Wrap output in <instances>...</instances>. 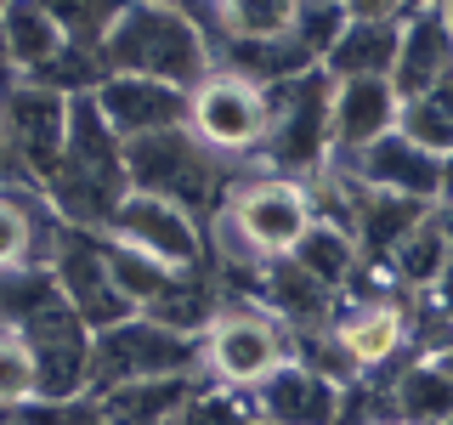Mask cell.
Segmentation results:
<instances>
[{
    "instance_id": "20",
    "label": "cell",
    "mask_w": 453,
    "mask_h": 425,
    "mask_svg": "<svg viewBox=\"0 0 453 425\" xmlns=\"http://www.w3.org/2000/svg\"><path fill=\"white\" fill-rule=\"evenodd\" d=\"M0 35H6L12 80H40L57 57L68 51L57 6H35V0H6V6H0Z\"/></svg>"
},
{
    "instance_id": "18",
    "label": "cell",
    "mask_w": 453,
    "mask_h": 425,
    "mask_svg": "<svg viewBox=\"0 0 453 425\" xmlns=\"http://www.w3.org/2000/svg\"><path fill=\"white\" fill-rule=\"evenodd\" d=\"M46 198L28 193V188H0V283L6 278H23V273H46L51 261V238H57V221L51 210L40 216Z\"/></svg>"
},
{
    "instance_id": "7",
    "label": "cell",
    "mask_w": 453,
    "mask_h": 425,
    "mask_svg": "<svg viewBox=\"0 0 453 425\" xmlns=\"http://www.w3.org/2000/svg\"><path fill=\"white\" fill-rule=\"evenodd\" d=\"M329 91L334 80L323 68H311L306 80H289L273 91V136L266 153L255 159V170L295 182H318L334 165V142H329Z\"/></svg>"
},
{
    "instance_id": "34",
    "label": "cell",
    "mask_w": 453,
    "mask_h": 425,
    "mask_svg": "<svg viewBox=\"0 0 453 425\" xmlns=\"http://www.w3.org/2000/svg\"><path fill=\"white\" fill-rule=\"evenodd\" d=\"M244 425H261V420H255V414H250V420H244Z\"/></svg>"
},
{
    "instance_id": "10",
    "label": "cell",
    "mask_w": 453,
    "mask_h": 425,
    "mask_svg": "<svg viewBox=\"0 0 453 425\" xmlns=\"http://www.w3.org/2000/svg\"><path fill=\"white\" fill-rule=\"evenodd\" d=\"M46 273H51V283H57V295L74 306V318H80L91 335L119 329L125 318H136V312L119 301V290H113L108 238H103V233H85V227H57Z\"/></svg>"
},
{
    "instance_id": "35",
    "label": "cell",
    "mask_w": 453,
    "mask_h": 425,
    "mask_svg": "<svg viewBox=\"0 0 453 425\" xmlns=\"http://www.w3.org/2000/svg\"><path fill=\"white\" fill-rule=\"evenodd\" d=\"M0 425H18V420H0Z\"/></svg>"
},
{
    "instance_id": "15",
    "label": "cell",
    "mask_w": 453,
    "mask_h": 425,
    "mask_svg": "<svg viewBox=\"0 0 453 425\" xmlns=\"http://www.w3.org/2000/svg\"><path fill=\"white\" fill-rule=\"evenodd\" d=\"M396 120H403V97H396L391 80H334V91H329L334 165L357 159L363 148H374L380 136H391Z\"/></svg>"
},
{
    "instance_id": "26",
    "label": "cell",
    "mask_w": 453,
    "mask_h": 425,
    "mask_svg": "<svg viewBox=\"0 0 453 425\" xmlns=\"http://www.w3.org/2000/svg\"><path fill=\"white\" fill-rule=\"evenodd\" d=\"M396 131L408 142H419L425 153H436V159H453V74L442 85H431V91L408 97Z\"/></svg>"
},
{
    "instance_id": "30",
    "label": "cell",
    "mask_w": 453,
    "mask_h": 425,
    "mask_svg": "<svg viewBox=\"0 0 453 425\" xmlns=\"http://www.w3.org/2000/svg\"><path fill=\"white\" fill-rule=\"evenodd\" d=\"M436 363H442V368H448V375H453V346H448V352H442V358H436Z\"/></svg>"
},
{
    "instance_id": "17",
    "label": "cell",
    "mask_w": 453,
    "mask_h": 425,
    "mask_svg": "<svg viewBox=\"0 0 453 425\" xmlns=\"http://www.w3.org/2000/svg\"><path fill=\"white\" fill-rule=\"evenodd\" d=\"M255 306H266L289 335H323L340 318V295H329L301 261H273L255 283Z\"/></svg>"
},
{
    "instance_id": "37",
    "label": "cell",
    "mask_w": 453,
    "mask_h": 425,
    "mask_svg": "<svg viewBox=\"0 0 453 425\" xmlns=\"http://www.w3.org/2000/svg\"><path fill=\"white\" fill-rule=\"evenodd\" d=\"M448 425H453V420H448Z\"/></svg>"
},
{
    "instance_id": "32",
    "label": "cell",
    "mask_w": 453,
    "mask_h": 425,
    "mask_svg": "<svg viewBox=\"0 0 453 425\" xmlns=\"http://www.w3.org/2000/svg\"><path fill=\"white\" fill-rule=\"evenodd\" d=\"M442 216H448V227H453V205H442Z\"/></svg>"
},
{
    "instance_id": "27",
    "label": "cell",
    "mask_w": 453,
    "mask_h": 425,
    "mask_svg": "<svg viewBox=\"0 0 453 425\" xmlns=\"http://www.w3.org/2000/svg\"><path fill=\"white\" fill-rule=\"evenodd\" d=\"M351 23V0H295V40L306 46V57L323 68V57L340 46V35H346Z\"/></svg>"
},
{
    "instance_id": "3",
    "label": "cell",
    "mask_w": 453,
    "mask_h": 425,
    "mask_svg": "<svg viewBox=\"0 0 453 425\" xmlns=\"http://www.w3.org/2000/svg\"><path fill=\"white\" fill-rule=\"evenodd\" d=\"M295 358V335L255 301H221L216 323L198 340V380L216 391L255 397Z\"/></svg>"
},
{
    "instance_id": "22",
    "label": "cell",
    "mask_w": 453,
    "mask_h": 425,
    "mask_svg": "<svg viewBox=\"0 0 453 425\" xmlns=\"http://www.w3.org/2000/svg\"><path fill=\"white\" fill-rule=\"evenodd\" d=\"M448 267H453V227H448L442 210H436V216H425L414 233H408L403 244L386 255V273H391L396 290H403V301L431 295L436 283H442Z\"/></svg>"
},
{
    "instance_id": "29",
    "label": "cell",
    "mask_w": 453,
    "mask_h": 425,
    "mask_svg": "<svg viewBox=\"0 0 453 425\" xmlns=\"http://www.w3.org/2000/svg\"><path fill=\"white\" fill-rule=\"evenodd\" d=\"M12 85V63H6V35H0V91Z\"/></svg>"
},
{
    "instance_id": "8",
    "label": "cell",
    "mask_w": 453,
    "mask_h": 425,
    "mask_svg": "<svg viewBox=\"0 0 453 425\" xmlns=\"http://www.w3.org/2000/svg\"><path fill=\"white\" fill-rule=\"evenodd\" d=\"M103 238L176 278L204 273V261H210V227L188 205H170V198H153V193H125L113 205Z\"/></svg>"
},
{
    "instance_id": "9",
    "label": "cell",
    "mask_w": 453,
    "mask_h": 425,
    "mask_svg": "<svg viewBox=\"0 0 453 425\" xmlns=\"http://www.w3.org/2000/svg\"><path fill=\"white\" fill-rule=\"evenodd\" d=\"M181 375H198V340L165 329L153 318H125L119 329H103L91 340V391L85 397L136 386V380H181Z\"/></svg>"
},
{
    "instance_id": "31",
    "label": "cell",
    "mask_w": 453,
    "mask_h": 425,
    "mask_svg": "<svg viewBox=\"0 0 453 425\" xmlns=\"http://www.w3.org/2000/svg\"><path fill=\"white\" fill-rule=\"evenodd\" d=\"M442 12H448V35H453V6H442Z\"/></svg>"
},
{
    "instance_id": "16",
    "label": "cell",
    "mask_w": 453,
    "mask_h": 425,
    "mask_svg": "<svg viewBox=\"0 0 453 425\" xmlns=\"http://www.w3.org/2000/svg\"><path fill=\"white\" fill-rule=\"evenodd\" d=\"M250 403H255V420L261 425H340L346 386L329 380V375H318L311 363L289 358Z\"/></svg>"
},
{
    "instance_id": "25",
    "label": "cell",
    "mask_w": 453,
    "mask_h": 425,
    "mask_svg": "<svg viewBox=\"0 0 453 425\" xmlns=\"http://www.w3.org/2000/svg\"><path fill=\"white\" fill-rule=\"evenodd\" d=\"M46 403V380H40V358L23 329L0 323V420L23 414V408Z\"/></svg>"
},
{
    "instance_id": "4",
    "label": "cell",
    "mask_w": 453,
    "mask_h": 425,
    "mask_svg": "<svg viewBox=\"0 0 453 425\" xmlns=\"http://www.w3.org/2000/svg\"><path fill=\"white\" fill-rule=\"evenodd\" d=\"M125 182H131V193H153V198H170V205H188L193 216L210 227V216L221 210L233 176H226V165L210 148H198V136L181 125V131L131 142V148H125Z\"/></svg>"
},
{
    "instance_id": "36",
    "label": "cell",
    "mask_w": 453,
    "mask_h": 425,
    "mask_svg": "<svg viewBox=\"0 0 453 425\" xmlns=\"http://www.w3.org/2000/svg\"><path fill=\"white\" fill-rule=\"evenodd\" d=\"M181 425H188V420H181Z\"/></svg>"
},
{
    "instance_id": "24",
    "label": "cell",
    "mask_w": 453,
    "mask_h": 425,
    "mask_svg": "<svg viewBox=\"0 0 453 425\" xmlns=\"http://www.w3.org/2000/svg\"><path fill=\"white\" fill-rule=\"evenodd\" d=\"M289 261H301L329 295H346V290H351V278L363 273V244H357V233H351L346 221L318 216V221H311V233L301 238V250H295Z\"/></svg>"
},
{
    "instance_id": "33",
    "label": "cell",
    "mask_w": 453,
    "mask_h": 425,
    "mask_svg": "<svg viewBox=\"0 0 453 425\" xmlns=\"http://www.w3.org/2000/svg\"><path fill=\"white\" fill-rule=\"evenodd\" d=\"M380 425H403V420H380Z\"/></svg>"
},
{
    "instance_id": "2",
    "label": "cell",
    "mask_w": 453,
    "mask_h": 425,
    "mask_svg": "<svg viewBox=\"0 0 453 425\" xmlns=\"http://www.w3.org/2000/svg\"><path fill=\"white\" fill-rule=\"evenodd\" d=\"M103 68L108 74H142L165 80L176 91H198L216 74V46H210L204 23L193 6H170V0H136L119 6L108 40H103Z\"/></svg>"
},
{
    "instance_id": "21",
    "label": "cell",
    "mask_w": 453,
    "mask_h": 425,
    "mask_svg": "<svg viewBox=\"0 0 453 425\" xmlns=\"http://www.w3.org/2000/svg\"><path fill=\"white\" fill-rule=\"evenodd\" d=\"M204 397V380L181 375V380H136V386H113L96 397L108 425H181L188 408Z\"/></svg>"
},
{
    "instance_id": "5",
    "label": "cell",
    "mask_w": 453,
    "mask_h": 425,
    "mask_svg": "<svg viewBox=\"0 0 453 425\" xmlns=\"http://www.w3.org/2000/svg\"><path fill=\"white\" fill-rule=\"evenodd\" d=\"M68 113H74V97L51 91L40 80H12L0 91V148L12 153L23 188L46 193L51 176L68 159Z\"/></svg>"
},
{
    "instance_id": "28",
    "label": "cell",
    "mask_w": 453,
    "mask_h": 425,
    "mask_svg": "<svg viewBox=\"0 0 453 425\" xmlns=\"http://www.w3.org/2000/svg\"><path fill=\"white\" fill-rule=\"evenodd\" d=\"M419 306L431 312L436 323H448V329H453V267H448V273H442V283H436L431 295H419Z\"/></svg>"
},
{
    "instance_id": "12",
    "label": "cell",
    "mask_w": 453,
    "mask_h": 425,
    "mask_svg": "<svg viewBox=\"0 0 453 425\" xmlns=\"http://www.w3.org/2000/svg\"><path fill=\"white\" fill-rule=\"evenodd\" d=\"M334 346L340 358L351 363V375L357 380H374L396 368L414 352V312L408 301H363V306H340L334 318Z\"/></svg>"
},
{
    "instance_id": "1",
    "label": "cell",
    "mask_w": 453,
    "mask_h": 425,
    "mask_svg": "<svg viewBox=\"0 0 453 425\" xmlns=\"http://www.w3.org/2000/svg\"><path fill=\"white\" fill-rule=\"evenodd\" d=\"M250 176L226 182L221 210L210 216V250L221 261V278H255L273 261H289L301 250V238L318 221L311 188L295 176H273V170L244 165Z\"/></svg>"
},
{
    "instance_id": "23",
    "label": "cell",
    "mask_w": 453,
    "mask_h": 425,
    "mask_svg": "<svg viewBox=\"0 0 453 425\" xmlns=\"http://www.w3.org/2000/svg\"><path fill=\"white\" fill-rule=\"evenodd\" d=\"M391 420L403 425H448L453 420V375L436 358H408V368H396L386 386Z\"/></svg>"
},
{
    "instance_id": "14",
    "label": "cell",
    "mask_w": 453,
    "mask_h": 425,
    "mask_svg": "<svg viewBox=\"0 0 453 425\" xmlns=\"http://www.w3.org/2000/svg\"><path fill=\"white\" fill-rule=\"evenodd\" d=\"M403 18L408 6H380V0H351V23L340 46L323 57L329 80H391L396 51H403Z\"/></svg>"
},
{
    "instance_id": "6",
    "label": "cell",
    "mask_w": 453,
    "mask_h": 425,
    "mask_svg": "<svg viewBox=\"0 0 453 425\" xmlns=\"http://www.w3.org/2000/svg\"><path fill=\"white\" fill-rule=\"evenodd\" d=\"M188 131L221 165H255L266 153V136H273V91L216 68L188 97Z\"/></svg>"
},
{
    "instance_id": "11",
    "label": "cell",
    "mask_w": 453,
    "mask_h": 425,
    "mask_svg": "<svg viewBox=\"0 0 453 425\" xmlns=\"http://www.w3.org/2000/svg\"><path fill=\"white\" fill-rule=\"evenodd\" d=\"M357 188L368 193H391V198H414V205H448V159L425 153L419 142H408L403 131L380 136L374 148H363L357 159H340Z\"/></svg>"
},
{
    "instance_id": "13",
    "label": "cell",
    "mask_w": 453,
    "mask_h": 425,
    "mask_svg": "<svg viewBox=\"0 0 453 425\" xmlns=\"http://www.w3.org/2000/svg\"><path fill=\"white\" fill-rule=\"evenodd\" d=\"M96 108L103 120L113 125V136L131 148V142H148V136H165V131H181L188 125V91L165 80H142V74H103L96 85Z\"/></svg>"
},
{
    "instance_id": "19",
    "label": "cell",
    "mask_w": 453,
    "mask_h": 425,
    "mask_svg": "<svg viewBox=\"0 0 453 425\" xmlns=\"http://www.w3.org/2000/svg\"><path fill=\"white\" fill-rule=\"evenodd\" d=\"M453 74V35H448V12L442 6H408L403 18V51H396V97H419L431 85H442Z\"/></svg>"
}]
</instances>
